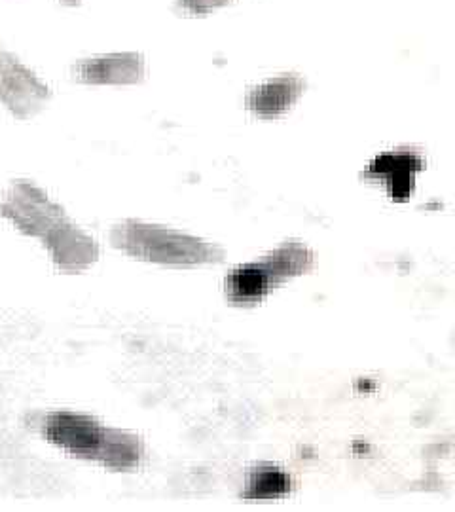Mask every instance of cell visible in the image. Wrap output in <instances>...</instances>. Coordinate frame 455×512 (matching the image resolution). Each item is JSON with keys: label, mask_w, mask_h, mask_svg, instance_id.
Instances as JSON below:
<instances>
[{"label": "cell", "mask_w": 455, "mask_h": 512, "mask_svg": "<svg viewBox=\"0 0 455 512\" xmlns=\"http://www.w3.org/2000/svg\"><path fill=\"white\" fill-rule=\"evenodd\" d=\"M228 0H177V8L184 14H207Z\"/></svg>", "instance_id": "obj_10"}, {"label": "cell", "mask_w": 455, "mask_h": 512, "mask_svg": "<svg viewBox=\"0 0 455 512\" xmlns=\"http://www.w3.org/2000/svg\"><path fill=\"white\" fill-rule=\"evenodd\" d=\"M315 255L302 241H287L270 255L241 264L224 279L226 298L232 304L249 306L260 302L279 283L310 272Z\"/></svg>", "instance_id": "obj_4"}, {"label": "cell", "mask_w": 455, "mask_h": 512, "mask_svg": "<svg viewBox=\"0 0 455 512\" xmlns=\"http://www.w3.org/2000/svg\"><path fill=\"white\" fill-rule=\"evenodd\" d=\"M110 245L135 260H145L164 266H201L224 258L217 243L182 234L179 230L128 219L110 230Z\"/></svg>", "instance_id": "obj_3"}, {"label": "cell", "mask_w": 455, "mask_h": 512, "mask_svg": "<svg viewBox=\"0 0 455 512\" xmlns=\"http://www.w3.org/2000/svg\"><path fill=\"white\" fill-rule=\"evenodd\" d=\"M423 169V156L414 148H397L380 154L368 169L364 179L380 181L387 188L389 196L397 202H404L412 196L416 175Z\"/></svg>", "instance_id": "obj_6"}, {"label": "cell", "mask_w": 455, "mask_h": 512, "mask_svg": "<svg viewBox=\"0 0 455 512\" xmlns=\"http://www.w3.org/2000/svg\"><path fill=\"white\" fill-rule=\"evenodd\" d=\"M73 76L86 84H135L145 76V59L135 52L97 55L76 63Z\"/></svg>", "instance_id": "obj_7"}, {"label": "cell", "mask_w": 455, "mask_h": 512, "mask_svg": "<svg viewBox=\"0 0 455 512\" xmlns=\"http://www.w3.org/2000/svg\"><path fill=\"white\" fill-rule=\"evenodd\" d=\"M50 88L21 61L0 48V105L27 120L44 109Z\"/></svg>", "instance_id": "obj_5"}, {"label": "cell", "mask_w": 455, "mask_h": 512, "mask_svg": "<svg viewBox=\"0 0 455 512\" xmlns=\"http://www.w3.org/2000/svg\"><path fill=\"white\" fill-rule=\"evenodd\" d=\"M292 488L291 476L273 463H262L251 471L249 480L243 490V499L262 501V499H279L289 494Z\"/></svg>", "instance_id": "obj_9"}, {"label": "cell", "mask_w": 455, "mask_h": 512, "mask_svg": "<svg viewBox=\"0 0 455 512\" xmlns=\"http://www.w3.org/2000/svg\"><path fill=\"white\" fill-rule=\"evenodd\" d=\"M63 2H69V4H74V2H78V0H63Z\"/></svg>", "instance_id": "obj_11"}, {"label": "cell", "mask_w": 455, "mask_h": 512, "mask_svg": "<svg viewBox=\"0 0 455 512\" xmlns=\"http://www.w3.org/2000/svg\"><path fill=\"white\" fill-rule=\"evenodd\" d=\"M40 431L44 439L67 456L93 461L116 473L135 471L145 458V444L139 435L105 425L84 412H48Z\"/></svg>", "instance_id": "obj_2"}, {"label": "cell", "mask_w": 455, "mask_h": 512, "mask_svg": "<svg viewBox=\"0 0 455 512\" xmlns=\"http://www.w3.org/2000/svg\"><path fill=\"white\" fill-rule=\"evenodd\" d=\"M0 219L19 234L38 239L55 268L65 274H82L99 258L97 241L33 181L18 179L2 192Z\"/></svg>", "instance_id": "obj_1"}, {"label": "cell", "mask_w": 455, "mask_h": 512, "mask_svg": "<svg viewBox=\"0 0 455 512\" xmlns=\"http://www.w3.org/2000/svg\"><path fill=\"white\" fill-rule=\"evenodd\" d=\"M304 92V80L294 74L275 76L258 84L247 95V107L260 118H277Z\"/></svg>", "instance_id": "obj_8"}]
</instances>
